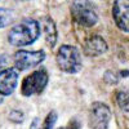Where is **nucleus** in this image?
<instances>
[{"label":"nucleus","instance_id":"f3484780","mask_svg":"<svg viewBox=\"0 0 129 129\" xmlns=\"http://www.w3.org/2000/svg\"><path fill=\"white\" fill-rule=\"evenodd\" d=\"M30 129H43V121L39 117H35L30 124Z\"/></svg>","mask_w":129,"mask_h":129},{"label":"nucleus","instance_id":"9d476101","mask_svg":"<svg viewBox=\"0 0 129 129\" xmlns=\"http://www.w3.org/2000/svg\"><path fill=\"white\" fill-rule=\"evenodd\" d=\"M41 30L44 32V38L49 48H54L57 43V28L56 23L50 17H44L41 19Z\"/></svg>","mask_w":129,"mask_h":129},{"label":"nucleus","instance_id":"0eeeda50","mask_svg":"<svg viewBox=\"0 0 129 129\" xmlns=\"http://www.w3.org/2000/svg\"><path fill=\"white\" fill-rule=\"evenodd\" d=\"M112 17L116 26L129 34V0H114Z\"/></svg>","mask_w":129,"mask_h":129},{"label":"nucleus","instance_id":"9b49d317","mask_svg":"<svg viewBox=\"0 0 129 129\" xmlns=\"http://www.w3.org/2000/svg\"><path fill=\"white\" fill-rule=\"evenodd\" d=\"M115 101L119 109L126 114H129V90L120 89L115 93Z\"/></svg>","mask_w":129,"mask_h":129},{"label":"nucleus","instance_id":"1a4fd4ad","mask_svg":"<svg viewBox=\"0 0 129 129\" xmlns=\"http://www.w3.org/2000/svg\"><path fill=\"white\" fill-rule=\"evenodd\" d=\"M109 50L106 40L100 35H93L85 40L84 44V54L88 57H100Z\"/></svg>","mask_w":129,"mask_h":129},{"label":"nucleus","instance_id":"20e7f679","mask_svg":"<svg viewBox=\"0 0 129 129\" xmlns=\"http://www.w3.org/2000/svg\"><path fill=\"white\" fill-rule=\"evenodd\" d=\"M49 81V75L45 69H40L28 74L21 83V94L23 97L38 95L44 92Z\"/></svg>","mask_w":129,"mask_h":129},{"label":"nucleus","instance_id":"39448f33","mask_svg":"<svg viewBox=\"0 0 129 129\" xmlns=\"http://www.w3.org/2000/svg\"><path fill=\"white\" fill-rule=\"evenodd\" d=\"M110 121H111L110 107L101 101L93 102L88 112L89 129H109Z\"/></svg>","mask_w":129,"mask_h":129},{"label":"nucleus","instance_id":"6ab92c4d","mask_svg":"<svg viewBox=\"0 0 129 129\" xmlns=\"http://www.w3.org/2000/svg\"><path fill=\"white\" fill-rule=\"evenodd\" d=\"M4 102V95H2V94H0V105H2Z\"/></svg>","mask_w":129,"mask_h":129},{"label":"nucleus","instance_id":"a211bd4d","mask_svg":"<svg viewBox=\"0 0 129 129\" xmlns=\"http://www.w3.org/2000/svg\"><path fill=\"white\" fill-rule=\"evenodd\" d=\"M8 63V57L5 54H0V70H3V67Z\"/></svg>","mask_w":129,"mask_h":129},{"label":"nucleus","instance_id":"2eb2a0df","mask_svg":"<svg viewBox=\"0 0 129 129\" xmlns=\"http://www.w3.org/2000/svg\"><path fill=\"white\" fill-rule=\"evenodd\" d=\"M57 129H81V124L78 119H71L67 125H64V126H59Z\"/></svg>","mask_w":129,"mask_h":129},{"label":"nucleus","instance_id":"f03ea898","mask_svg":"<svg viewBox=\"0 0 129 129\" xmlns=\"http://www.w3.org/2000/svg\"><path fill=\"white\" fill-rule=\"evenodd\" d=\"M56 62L58 69L64 74H78L83 69L81 54L76 47L63 44L56 53Z\"/></svg>","mask_w":129,"mask_h":129},{"label":"nucleus","instance_id":"f8f14e48","mask_svg":"<svg viewBox=\"0 0 129 129\" xmlns=\"http://www.w3.org/2000/svg\"><path fill=\"white\" fill-rule=\"evenodd\" d=\"M13 21V13L7 8H0V28L9 26Z\"/></svg>","mask_w":129,"mask_h":129},{"label":"nucleus","instance_id":"dca6fc26","mask_svg":"<svg viewBox=\"0 0 129 129\" xmlns=\"http://www.w3.org/2000/svg\"><path fill=\"white\" fill-rule=\"evenodd\" d=\"M105 80L109 83V84H117L119 81V78H117V75L112 71H107L106 75H105Z\"/></svg>","mask_w":129,"mask_h":129},{"label":"nucleus","instance_id":"6e6552de","mask_svg":"<svg viewBox=\"0 0 129 129\" xmlns=\"http://www.w3.org/2000/svg\"><path fill=\"white\" fill-rule=\"evenodd\" d=\"M18 70L17 69H3L0 70V94L8 97L13 94L18 85Z\"/></svg>","mask_w":129,"mask_h":129},{"label":"nucleus","instance_id":"4468645a","mask_svg":"<svg viewBox=\"0 0 129 129\" xmlns=\"http://www.w3.org/2000/svg\"><path fill=\"white\" fill-rule=\"evenodd\" d=\"M8 119L12 121L13 124H22L25 121V114L21 110H10Z\"/></svg>","mask_w":129,"mask_h":129},{"label":"nucleus","instance_id":"f257e3e1","mask_svg":"<svg viewBox=\"0 0 129 129\" xmlns=\"http://www.w3.org/2000/svg\"><path fill=\"white\" fill-rule=\"evenodd\" d=\"M40 36V23L32 18H26L14 25L8 32V43L13 47L31 45Z\"/></svg>","mask_w":129,"mask_h":129},{"label":"nucleus","instance_id":"7ed1b4c3","mask_svg":"<svg viewBox=\"0 0 129 129\" xmlns=\"http://www.w3.org/2000/svg\"><path fill=\"white\" fill-rule=\"evenodd\" d=\"M70 9L74 21L83 27H93L98 22V14L89 0H74Z\"/></svg>","mask_w":129,"mask_h":129},{"label":"nucleus","instance_id":"ddd939ff","mask_svg":"<svg viewBox=\"0 0 129 129\" xmlns=\"http://www.w3.org/2000/svg\"><path fill=\"white\" fill-rule=\"evenodd\" d=\"M57 119H58L57 111L52 110L50 112H48V115L45 116V119L43 120V129H54Z\"/></svg>","mask_w":129,"mask_h":129},{"label":"nucleus","instance_id":"423d86ee","mask_svg":"<svg viewBox=\"0 0 129 129\" xmlns=\"http://www.w3.org/2000/svg\"><path fill=\"white\" fill-rule=\"evenodd\" d=\"M45 59V52L43 50H25V49H18L14 56L13 62L14 67L18 71H26L38 67L41 62Z\"/></svg>","mask_w":129,"mask_h":129}]
</instances>
